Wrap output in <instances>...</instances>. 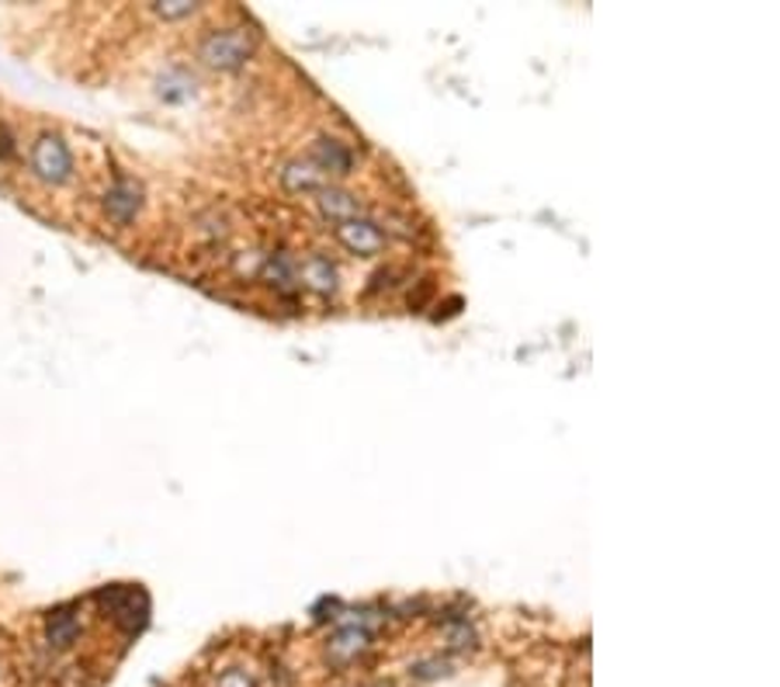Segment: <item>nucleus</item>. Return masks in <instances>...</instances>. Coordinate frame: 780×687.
Segmentation results:
<instances>
[{
    "mask_svg": "<svg viewBox=\"0 0 780 687\" xmlns=\"http://www.w3.org/2000/svg\"><path fill=\"white\" fill-rule=\"evenodd\" d=\"M281 185L288 191H323L330 185V178L312 160H292L281 170Z\"/></svg>",
    "mask_w": 780,
    "mask_h": 687,
    "instance_id": "nucleus-7",
    "label": "nucleus"
},
{
    "mask_svg": "<svg viewBox=\"0 0 780 687\" xmlns=\"http://www.w3.org/2000/svg\"><path fill=\"white\" fill-rule=\"evenodd\" d=\"M28 167L46 185H63L73 175V153L60 136H39L28 150Z\"/></svg>",
    "mask_w": 780,
    "mask_h": 687,
    "instance_id": "nucleus-1",
    "label": "nucleus"
},
{
    "mask_svg": "<svg viewBox=\"0 0 780 687\" xmlns=\"http://www.w3.org/2000/svg\"><path fill=\"white\" fill-rule=\"evenodd\" d=\"M299 285H309L312 292L330 296L337 289V268H333L330 257H323V253L306 257V261L299 265Z\"/></svg>",
    "mask_w": 780,
    "mask_h": 687,
    "instance_id": "nucleus-8",
    "label": "nucleus"
},
{
    "mask_svg": "<svg viewBox=\"0 0 780 687\" xmlns=\"http://www.w3.org/2000/svg\"><path fill=\"white\" fill-rule=\"evenodd\" d=\"M139 206H142V188L132 178H119L104 195V212H108L111 222H119V226H129L136 219Z\"/></svg>",
    "mask_w": 780,
    "mask_h": 687,
    "instance_id": "nucleus-4",
    "label": "nucleus"
},
{
    "mask_svg": "<svg viewBox=\"0 0 780 687\" xmlns=\"http://www.w3.org/2000/svg\"><path fill=\"white\" fill-rule=\"evenodd\" d=\"M309 160L323 170V175H347V170L354 167V153L343 147L340 139H320V142H312V150H309Z\"/></svg>",
    "mask_w": 780,
    "mask_h": 687,
    "instance_id": "nucleus-5",
    "label": "nucleus"
},
{
    "mask_svg": "<svg viewBox=\"0 0 780 687\" xmlns=\"http://www.w3.org/2000/svg\"><path fill=\"white\" fill-rule=\"evenodd\" d=\"M316 195H320V198H316V206H320V212H323L327 219H333L337 226L347 222V219H358V216H361V202H358V198H354L351 191L327 185L323 191H316Z\"/></svg>",
    "mask_w": 780,
    "mask_h": 687,
    "instance_id": "nucleus-6",
    "label": "nucleus"
},
{
    "mask_svg": "<svg viewBox=\"0 0 780 687\" xmlns=\"http://www.w3.org/2000/svg\"><path fill=\"white\" fill-rule=\"evenodd\" d=\"M77 636H80V618L73 615V608H60V611H52V615H49V625H46V639H49V646L67 649V646H73V643H77Z\"/></svg>",
    "mask_w": 780,
    "mask_h": 687,
    "instance_id": "nucleus-9",
    "label": "nucleus"
},
{
    "mask_svg": "<svg viewBox=\"0 0 780 687\" xmlns=\"http://www.w3.org/2000/svg\"><path fill=\"white\" fill-rule=\"evenodd\" d=\"M368 646V628H361V625H347V628H340V633L333 636V643H330V656L337 664H347V660H354V656L361 653Z\"/></svg>",
    "mask_w": 780,
    "mask_h": 687,
    "instance_id": "nucleus-10",
    "label": "nucleus"
},
{
    "mask_svg": "<svg viewBox=\"0 0 780 687\" xmlns=\"http://www.w3.org/2000/svg\"><path fill=\"white\" fill-rule=\"evenodd\" d=\"M250 36L243 32V28H226V32H212L206 36V42H201V60H206L209 67H219V70H233L240 67L247 56H250Z\"/></svg>",
    "mask_w": 780,
    "mask_h": 687,
    "instance_id": "nucleus-2",
    "label": "nucleus"
},
{
    "mask_svg": "<svg viewBox=\"0 0 780 687\" xmlns=\"http://www.w3.org/2000/svg\"><path fill=\"white\" fill-rule=\"evenodd\" d=\"M337 240L347 247V250H354V253H379L386 247V233H382V226H374L371 219H347L337 226Z\"/></svg>",
    "mask_w": 780,
    "mask_h": 687,
    "instance_id": "nucleus-3",
    "label": "nucleus"
},
{
    "mask_svg": "<svg viewBox=\"0 0 780 687\" xmlns=\"http://www.w3.org/2000/svg\"><path fill=\"white\" fill-rule=\"evenodd\" d=\"M216 687H253V680L243 670H226Z\"/></svg>",
    "mask_w": 780,
    "mask_h": 687,
    "instance_id": "nucleus-11",
    "label": "nucleus"
}]
</instances>
